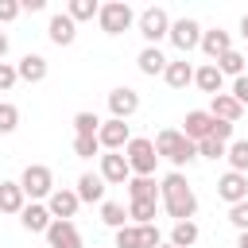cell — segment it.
<instances>
[{
  "instance_id": "cell-5",
  "label": "cell",
  "mask_w": 248,
  "mask_h": 248,
  "mask_svg": "<svg viewBox=\"0 0 248 248\" xmlns=\"http://www.w3.org/2000/svg\"><path fill=\"white\" fill-rule=\"evenodd\" d=\"M19 186H23V194H31V198H50V194H54V174H50L46 163H31V167L23 170V178H19Z\"/></svg>"
},
{
  "instance_id": "cell-17",
  "label": "cell",
  "mask_w": 248,
  "mask_h": 248,
  "mask_svg": "<svg viewBox=\"0 0 248 248\" xmlns=\"http://www.w3.org/2000/svg\"><path fill=\"white\" fill-rule=\"evenodd\" d=\"M194 85L202 89V93H209V97H217L221 89H225V74L213 66V62H205V66H198L194 70Z\"/></svg>"
},
{
  "instance_id": "cell-8",
  "label": "cell",
  "mask_w": 248,
  "mask_h": 248,
  "mask_svg": "<svg viewBox=\"0 0 248 248\" xmlns=\"http://www.w3.org/2000/svg\"><path fill=\"white\" fill-rule=\"evenodd\" d=\"M105 182H112V186H128V174H132V167H128V159H124V151H108V155H101V170H97Z\"/></svg>"
},
{
  "instance_id": "cell-45",
  "label": "cell",
  "mask_w": 248,
  "mask_h": 248,
  "mask_svg": "<svg viewBox=\"0 0 248 248\" xmlns=\"http://www.w3.org/2000/svg\"><path fill=\"white\" fill-rule=\"evenodd\" d=\"M236 248H248V232H240V240H236Z\"/></svg>"
},
{
  "instance_id": "cell-19",
  "label": "cell",
  "mask_w": 248,
  "mask_h": 248,
  "mask_svg": "<svg viewBox=\"0 0 248 248\" xmlns=\"http://www.w3.org/2000/svg\"><path fill=\"white\" fill-rule=\"evenodd\" d=\"M202 50H205V58H221V54H229L232 50V39H229V31H221V27H213V31H202Z\"/></svg>"
},
{
  "instance_id": "cell-27",
  "label": "cell",
  "mask_w": 248,
  "mask_h": 248,
  "mask_svg": "<svg viewBox=\"0 0 248 248\" xmlns=\"http://www.w3.org/2000/svg\"><path fill=\"white\" fill-rule=\"evenodd\" d=\"M244 62H248V58H244L240 50H229V54H221V58H217L213 66H217L221 74H232V78H244Z\"/></svg>"
},
{
  "instance_id": "cell-33",
  "label": "cell",
  "mask_w": 248,
  "mask_h": 248,
  "mask_svg": "<svg viewBox=\"0 0 248 248\" xmlns=\"http://www.w3.org/2000/svg\"><path fill=\"white\" fill-rule=\"evenodd\" d=\"M74 132L78 136H97L101 132V120L93 112H74Z\"/></svg>"
},
{
  "instance_id": "cell-9",
  "label": "cell",
  "mask_w": 248,
  "mask_h": 248,
  "mask_svg": "<svg viewBox=\"0 0 248 248\" xmlns=\"http://www.w3.org/2000/svg\"><path fill=\"white\" fill-rule=\"evenodd\" d=\"M217 194H221L229 205L248 202V174H240V170H225L221 182H217Z\"/></svg>"
},
{
  "instance_id": "cell-22",
  "label": "cell",
  "mask_w": 248,
  "mask_h": 248,
  "mask_svg": "<svg viewBox=\"0 0 248 248\" xmlns=\"http://www.w3.org/2000/svg\"><path fill=\"white\" fill-rule=\"evenodd\" d=\"M136 62H140V74H147V78H155V74H163V70H167V58H163V50H159V46H143Z\"/></svg>"
},
{
  "instance_id": "cell-26",
  "label": "cell",
  "mask_w": 248,
  "mask_h": 248,
  "mask_svg": "<svg viewBox=\"0 0 248 248\" xmlns=\"http://www.w3.org/2000/svg\"><path fill=\"white\" fill-rule=\"evenodd\" d=\"M128 198L132 202H151L155 198V178H143V174L128 178Z\"/></svg>"
},
{
  "instance_id": "cell-6",
  "label": "cell",
  "mask_w": 248,
  "mask_h": 248,
  "mask_svg": "<svg viewBox=\"0 0 248 248\" xmlns=\"http://www.w3.org/2000/svg\"><path fill=\"white\" fill-rule=\"evenodd\" d=\"M140 35L147 39V46H155L163 35H170V16H167L163 8H147V12L140 16Z\"/></svg>"
},
{
  "instance_id": "cell-11",
  "label": "cell",
  "mask_w": 248,
  "mask_h": 248,
  "mask_svg": "<svg viewBox=\"0 0 248 248\" xmlns=\"http://www.w3.org/2000/svg\"><path fill=\"white\" fill-rule=\"evenodd\" d=\"M128 140H132V132H128V124H124V120H105V124H101V132H97V143H101V147H108V151H124V147H128Z\"/></svg>"
},
{
  "instance_id": "cell-4",
  "label": "cell",
  "mask_w": 248,
  "mask_h": 248,
  "mask_svg": "<svg viewBox=\"0 0 248 248\" xmlns=\"http://www.w3.org/2000/svg\"><path fill=\"white\" fill-rule=\"evenodd\" d=\"M97 19H101V31L105 35H124L128 27H132V8L128 4H120V0H108V4H101V12H97Z\"/></svg>"
},
{
  "instance_id": "cell-39",
  "label": "cell",
  "mask_w": 248,
  "mask_h": 248,
  "mask_svg": "<svg viewBox=\"0 0 248 248\" xmlns=\"http://www.w3.org/2000/svg\"><path fill=\"white\" fill-rule=\"evenodd\" d=\"M19 12H23V4H16V0H0V23H12Z\"/></svg>"
},
{
  "instance_id": "cell-37",
  "label": "cell",
  "mask_w": 248,
  "mask_h": 248,
  "mask_svg": "<svg viewBox=\"0 0 248 248\" xmlns=\"http://www.w3.org/2000/svg\"><path fill=\"white\" fill-rule=\"evenodd\" d=\"M229 221H232L240 232H248V202H236V205H229Z\"/></svg>"
},
{
  "instance_id": "cell-38",
  "label": "cell",
  "mask_w": 248,
  "mask_h": 248,
  "mask_svg": "<svg viewBox=\"0 0 248 248\" xmlns=\"http://www.w3.org/2000/svg\"><path fill=\"white\" fill-rule=\"evenodd\" d=\"M16 81H19V70L12 62H0V89H12Z\"/></svg>"
},
{
  "instance_id": "cell-42",
  "label": "cell",
  "mask_w": 248,
  "mask_h": 248,
  "mask_svg": "<svg viewBox=\"0 0 248 248\" xmlns=\"http://www.w3.org/2000/svg\"><path fill=\"white\" fill-rule=\"evenodd\" d=\"M143 248H159V229L155 225H143Z\"/></svg>"
},
{
  "instance_id": "cell-7",
  "label": "cell",
  "mask_w": 248,
  "mask_h": 248,
  "mask_svg": "<svg viewBox=\"0 0 248 248\" xmlns=\"http://www.w3.org/2000/svg\"><path fill=\"white\" fill-rule=\"evenodd\" d=\"M167 39L186 54V50L202 46V23H198V19H178V23H170V35H167Z\"/></svg>"
},
{
  "instance_id": "cell-41",
  "label": "cell",
  "mask_w": 248,
  "mask_h": 248,
  "mask_svg": "<svg viewBox=\"0 0 248 248\" xmlns=\"http://www.w3.org/2000/svg\"><path fill=\"white\" fill-rule=\"evenodd\" d=\"M209 136H217V140H225V143H229V140H232V124H225V120H213V132H209Z\"/></svg>"
},
{
  "instance_id": "cell-3",
  "label": "cell",
  "mask_w": 248,
  "mask_h": 248,
  "mask_svg": "<svg viewBox=\"0 0 248 248\" xmlns=\"http://www.w3.org/2000/svg\"><path fill=\"white\" fill-rule=\"evenodd\" d=\"M124 159H128V167H132L136 174L151 178V170H155V159H159V151H155V140L132 136V140H128V147H124Z\"/></svg>"
},
{
  "instance_id": "cell-15",
  "label": "cell",
  "mask_w": 248,
  "mask_h": 248,
  "mask_svg": "<svg viewBox=\"0 0 248 248\" xmlns=\"http://www.w3.org/2000/svg\"><path fill=\"white\" fill-rule=\"evenodd\" d=\"M46 35H50V43H54V46H70V43H74V35H78V23H74L66 12H58V16H50Z\"/></svg>"
},
{
  "instance_id": "cell-29",
  "label": "cell",
  "mask_w": 248,
  "mask_h": 248,
  "mask_svg": "<svg viewBox=\"0 0 248 248\" xmlns=\"http://www.w3.org/2000/svg\"><path fill=\"white\" fill-rule=\"evenodd\" d=\"M198 155L202 159H225L229 155V143L217 140V136H205V140H198Z\"/></svg>"
},
{
  "instance_id": "cell-10",
  "label": "cell",
  "mask_w": 248,
  "mask_h": 248,
  "mask_svg": "<svg viewBox=\"0 0 248 248\" xmlns=\"http://www.w3.org/2000/svg\"><path fill=\"white\" fill-rule=\"evenodd\" d=\"M136 108H140V93H136V89L120 85V89L108 93V112H112V120H128Z\"/></svg>"
},
{
  "instance_id": "cell-35",
  "label": "cell",
  "mask_w": 248,
  "mask_h": 248,
  "mask_svg": "<svg viewBox=\"0 0 248 248\" xmlns=\"http://www.w3.org/2000/svg\"><path fill=\"white\" fill-rule=\"evenodd\" d=\"M16 124H19V108H16V105H8V101H0V136L16 132Z\"/></svg>"
},
{
  "instance_id": "cell-20",
  "label": "cell",
  "mask_w": 248,
  "mask_h": 248,
  "mask_svg": "<svg viewBox=\"0 0 248 248\" xmlns=\"http://www.w3.org/2000/svg\"><path fill=\"white\" fill-rule=\"evenodd\" d=\"M16 70H19V81H31V85H35V81L46 78V58H43V54H23Z\"/></svg>"
},
{
  "instance_id": "cell-28",
  "label": "cell",
  "mask_w": 248,
  "mask_h": 248,
  "mask_svg": "<svg viewBox=\"0 0 248 248\" xmlns=\"http://www.w3.org/2000/svg\"><path fill=\"white\" fill-rule=\"evenodd\" d=\"M225 159H229V170H240V174H244V170H248V140H232Z\"/></svg>"
},
{
  "instance_id": "cell-25",
  "label": "cell",
  "mask_w": 248,
  "mask_h": 248,
  "mask_svg": "<svg viewBox=\"0 0 248 248\" xmlns=\"http://www.w3.org/2000/svg\"><path fill=\"white\" fill-rule=\"evenodd\" d=\"M170 244H174V248H190V244H198V225H194V221H174V229H170Z\"/></svg>"
},
{
  "instance_id": "cell-13",
  "label": "cell",
  "mask_w": 248,
  "mask_h": 248,
  "mask_svg": "<svg viewBox=\"0 0 248 248\" xmlns=\"http://www.w3.org/2000/svg\"><path fill=\"white\" fill-rule=\"evenodd\" d=\"M46 244L50 248H81V232L74 221H54L46 229Z\"/></svg>"
},
{
  "instance_id": "cell-36",
  "label": "cell",
  "mask_w": 248,
  "mask_h": 248,
  "mask_svg": "<svg viewBox=\"0 0 248 248\" xmlns=\"http://www.w3.org/2000/svg\"><path fill=\"white\" fill-rule=\"evenodd\" d=\"M97 151H101L97 136H74V155H81V159H93Z\"/></svg>"
},
{
  "instance_id": "cell-30",
  "label": "cell",
  "mask_w": 248,
  "mask_h": 248,
  "mask_svg": "<svg viewBox=\"0 0 248 248\" xmlns=\"http://www.w3.org/2000/svg\"><path fill=\"white\" fill-rule=\"evenodd\" d=\"M116 248H143V225H124V229H116Z\"/></svg>"
},
{
  "instance_id": "cell-44",
  "label": "cell",
  "mask_w": 248,
  "mask_h": 248,
  "mask_svg": "<svg viewBox=\"0 0 248 248\" xmlns=\"http://www.w3.org/2000/svg\"><path fill=\"white\" fill-rule=\"evenodd\" d=\"M240 35H244V39H248V16H244V19H240Z\"/></svg>"
},
{
  "instance_id": "cell-32",
  "label": "cell",
  "mask_w": 248,
  "mask_h": 248,
  "mask_svg": "<svg viewBox=\"0 0 248 248\" xmlns=\"http://www.w3.org/2000/svg\"><path fill=\"white\" fill-rule=\"evenodd\" d=\"M97 12H101V8H97L93 0H70V8H66V16H70L74 23H78V19H93Z\"/></svg>"
},
{
  "instance_id": "cell-2",
  "label": "cell",
  "mask_w": 248,
  "mask_h": 248,
  "mask_svg": "<svg viewBox=\"0 0 248 248\" xmlns=\"http://www.w3.org/2000/svg\"><path fill=\"white\" fill-rule=\"evenodd\" d=\"M155 151H159L163 159H170L174 167H190V163L198 159V143L186 140L178 128H163V132L155 136Z\"/></svg>"
},
{
  "instance_id": "cell-23",
  "label": "cell",
  "mask_w": 248,
  "mask_h": 248,
  "mask_svg": "<svg viewBox=\"0 0 248 248\" xmlns=\"http://www.w3.org/2000/svg\"><path fill=\"white\" fill-rule=\"evenodd\" d=\"M163 81H167L170 89H186V85L194 81V70H190V62H167V70H163Z\"/></svg>"
},
{
  "instance_id": "cell-12",
  "label": "cell",
  "mask_w": 248,
  "mask_h": 248,
  "mask_svg": "<svg viewBox=\"0 0 248 248\" xmlns=\"http://www.w3.org/2000/svg\"><path fill=\"white\" fill-rule=\"evenodd\" d=\"M78 205H81L78 190H54V194L46 198V209H50L54 221H70V217L78 213Z\"/></svg>"
},
{
  "instance_id": "cell-43",
  "label": "cell",
  "mask_w": 248,
  "mask_h": 248,
  "mask_svg": "<svg viewBox=\"0 0 248 248\" xmlns=\"http://www.w3.org/2000/svg\"><path fill=\"white\" fill-rule=\"evenodd\" d=\"M4 54H8V39H4V31H0V62H4Z\"/></svg>"
},
{
  "instance_id": "cell-24",
  "label": "cell",
  "mask_w": 248,
  "mask_h": 248,
  "mask_svg": "<svg viewBox=\"0 0 248 248\" xmlns=\"http://www.w3.org/2000/svg\"><path fill=\"white\" fill-rule=\"evenodd\" d=\"M78 198L81 202H101L105 198V178L101 174H81L78 178Z\"/></svg>"
},
{
  "instance_id": "cell-34",
  "label": "cell",
  "mask_w": 248,
  "mask_h": 248,
  "mask_svg": "<svg viewBox=\"0 0 248 248\" xmlns=\"http://www.w3.org/2000/svg\"><path fill=\"white\" fill-rule=\"evenodd\" d=\"M128 217H136V225H151V217H155V198H151V202H132V205H128Z\"/></svg>"
},
{
  "instance_id": "cell-18",
  "label": "cell",
  "mask_w": 248,
  "mask_h": 248,
  "mask_svg": "<svg viewBox=\"0 0 248 248\" xmlns=\"http://www.w3.org/2000/svg\"><path fill=\"white\" fill-rule=\"evenodd\" d=\"M182 124H186V128H182V136H186V140H194V143H198V140H205V136L213 132V116H209L205 108L186 112V120H182Z\"/></svg>"
},
{
  "instance_id": "cell-40",
  "label": "cell",
  "mask_w": 248,
  "mask_h": 248,
  "mask_svg": "<svg viewBox=\"0 0 248 248\" xmlns=\"http://www.w3.org/2000/svg\"><path fill=\"white\" fill-rule=\"evenodd\" d=\"M232 97H236V101H240V105H248V74H244V78H236V81H232Z\"/></svg>"
},
{
  "instance_id": "cell-46",
  "label": "cell",
  "mask_w": 248,
  "mask_h": 248,
  "mask_svg": "<svg viewBox=\"0 0 248 248\" xmlns=\"http://www.w3.org/2000/svg\"><path fill=\"white\" fill-rule=\"evenodd\" d=\"M159 248H174V244H159Z\"/></svg>"
},
{
  "instance_id": "cell-31",
  "label": "cell",
  "mask_w": 248,
  "mask_h": 248,
  "mask_svg": "<svg viewBox=\"0 0 248 248\" xmlns=\"http://www.w3.org/2000/svg\"><path fill=\"white\" fill-rule=\"evenodd\" d=\"M124 217H128V209H124L120 202H101V221H105V225L124 229Z\"/></svg>"
},
{
  "instance_id": "cell-21",
  "label": "cell",
  "mask_w": 248,
  "mask_h": 248,
  "mask_svg": "<svg viewBox=\"0 0 248 248\" xmlns=\"http://www.w3.org/2000/svg\"><path fill=\"white\" fill-rule=\"evenodd\" d=\"M23 186L19 182H0V209L4 213H23Z\"/></svg>"
},
{
  "instance_id": "cell-16",
  "label": "cell",
  "mask_w": 248,
  "mask_h": 248,
  "mask_svg": "<svg viewBox=\"0 0 248 248\" xmlns=\"http://www.w3.org/2000/svg\"><path fill=\"white\" fill-rule=\"evenodd\" d=\"M19 225H23L27 232H46V229L54 225V217H50V209H46V205L31 202V205H23V213H19Z\"/></svg>"
},
{
  "instance_id": "cell-14",
  "label": "cell",
  "mask_w": 248,
  "mask_h": 248,
  "mask_svg": "<svg viewBox=\"0 0 248 248\" xmlns=\"http://www.w3.org/2000/svg\"><path fill=\"white\" fill-rule=\"evenodd\" d=\"M240 112H244V105L232 97V93H217L213 101H209V116L213 120H225V124H236L240 120Z\"/></svg>"
},
{
  "instance_id": "cell-1",
  "label": "cell",
  "mask_w": 248,
  "mask_h": 248,
  "mask_svg": "<svg viewBox=\"0 0 248 248\" xmlns=\"http://www.w3.org/2000/svg\"><path fill=\"white\" fill-rule=\"evenodd\" d=\"M159 194H163V205H167V213H170L174 221H190V217L198 213V198H194L190 182H186L178 170L159 182Z\"/></svg>"
}]
</instances>
